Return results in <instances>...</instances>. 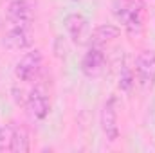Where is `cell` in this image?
Masks as SVG:
<instances>
[{
  "label": "cell",
  "instance_id": "obj_1",
  "mask_svg": "<svg viewBox=\"0 0 155 153\" xmlns=\"http://www.w3.org/2000/svg\"><path fill=\"white\" fill-rule=\"evenodd\" d=\"M112 13L121 27L130 34H139L144 27V0H114Z\"/></svg>",
  "mask_w": 155,
  "mask_h": 153
},
{
  "label": "cell",
  "instance_id": "obj_2",
  "mask_svg": "<svg viewBox=\"0 0 155 153\" xmlns=\"http://www.w3.org/2000/svg\"><path fill=\"white\" fill-rule=\"evenodd\" d=\"M43 69V54L40 49H29L15 65V76L18 81L33 83L36 81Z\"/></svg>",
  "mask_w": 155,
  "mask_h": 153
},
{
  "label": "cell",
  "instance_id": "obj_3",
  "mask_svg": "<svg viewBox=\"0 0 155 153\" xmlns=\"http://www.w3.org/2000/svg\"><path fill=\"white\" fill-rule=\"evenodd\" d=\"M33 4L29 0H11L5 9L7 27H31L33 24Z\"/></svg>",
  "mask_w": 155,
  "mask_h": 153
},
{
  "label": "cell",
  "instance_id": "obj_4",
  "mask_svg": "<svg viewBox=\"0 0 155 153\" xmlns=\"http://www.w3.org/2000/svg\"><path fill=\"white\" fill-rule=\"evenodd\" d=\"M99 124L103 130V135L107 137L108 142H116L119 139V124H117V97L110 96L103 106H101V114H99Z\"/></svg>",
  "mask_w": 155,
  "mask_h": 153
},
{
  "label": "cell",
  "instance_id": "obj_5",
  "mask_svg": "<svg viewBox=\"0 0 155 153\" xmlns=\"http://www.w3.org/2000/svg\"><path fill=\"white\" fill-rule=\"evenodd\" d=\"M134 72L137 77V83L143 88H152L155 85V50L144 49L137 54Z\"/></svg>",
  "mask_w": 155,
  "mask_h": 153
},
{
  "label": "cell",
  "instance_id": "obj_6",
  "mask_svg": "<svg viewBox=\"0 0 155 153\" xmlns=\"http://www.w3.org/2000/svg\"><path fill=\"white\" fill-rule=\"evenodd\" d=\"M63 27L67 36L74 45H83L88 43V36H90V24L88 18L81 13H69L63 18Z\"/></svg>",
  "mask_w": 155,
  "mask_h": 153
},
{
  "label": "cell",
  "instance_id": "obj_7",
  "mask_svg": "<svg viewBox=\"0 0 155 153\" xmlns=\"http://www.w3.org/2000/svg\"><path fill=\"white\" fill-rule=\"evenodd\" d=\"M105 67H107V56L103 52V47L90 45L81 60V72L87 77L94 79V77H99L103 74Z\"/></svg>",
  "mask_w": 155,
  "mask_h": 153
},
{
  "label": "cell",
  "instance_id": "obj_8",
  "mask_svg": "<svg viewBox=\"0 0 155 153\" xmlns=\"http://www.w3.org/2000/svg\"><path fill=\"white\" fill-rule=\"evenodd\" d=\"M2 45L7 50H29L33 45L31 27H7L2 36Z\"/></svg>",
  "mask_w": 155,
  "mask_h": 153
},
{
  "label": "cell",
  "instance_id": "obj_9",
  "mask_svg": "<svg viewBox=\"0 0 155 153\" xmlns=\"http://www.w3.org/2000/svg\"><path fill=\"white\" fill-rule=\"evenodd\" d=\"M25 106H27V112L29 115L35 119V121H43L49 112H51V103H49V97L47 94L41 90V88H33L25 99Z\"/></svg>",
  "mask_w": 155,
  "mask_h": 153
},
{
  "label": "cell",
  "instance_id": "obj_10",
  "mask_svg": "<svg viewBox=\"0 0 155 153\" xmlns=\"http://www.w3.org/2000/svg\"><path fill=\"white\" fill-rule=\"evenodd\" d=\"M121 34V29L117 25L112 24H103V25H97L96 29L90 31V36H88V45H96V47H105L107 43L114 41L116 38H119Z\"/></svg>",
  "mask_w": 155,
  "mask_h": 153
},
{
  "label": "cell",
  "instance_id": "obj_11",
  "mask_svg": "<svg viewBox=\"0 0 155 153\" xmlns=\"http://www.w3.org/2000/svg\"><path fill=\"white\" fill-rule=\"evenodd\" d=\"M31 150V139L29 132L22 124H13V141H11V151L25 153Z\"/></svg>",
  "mask_w": 155,
  "mask_h": 153
},
{
  "label": "cell",
  "instance_id": "obj_12",
  "mask_svg": "<svg viewBox=\"0 0 155 153\" xmlns=\"http://www.w3.org/2000/svg\"><path fill=\"white\" fill-rule=\"evenodd\" d=\"M134 81H135V72L132 70V67H128L126 63H123V67L119 70V81H117L119 88L123 92H130L132 86H134Z\"/></svg>",
  "mask_w": 155,
  "mask_h": 153
},
{
  "label": "cell",
  "instance_id": "obj_13",
  "mask_svg": "<svg viewBox=\"0 0 155 153\" xmlns=\"http://www.w3.org/2000/svg\"><path fill=\"white\" fill-rule=\"evenodd\" d=\"M13 141V122L0 126V151H11Z\"/></svg>",
  "mask_w": 155,
  "mask_h": 153
},
{
  "label": "cell",
  "instance_id": "obj_14",
  "mask_svg": "<svg viewBox=\"0 0 155 153\" xmlns=\"http://www.w3.org/2000/svg\"><path fill=\"white\" fill-rule=\"evenodd\" d=\"M72 2H81V0H72Z\"/></svg>",
  "mask_w": 155,
  "mask_h": 153
}]
</instances>
